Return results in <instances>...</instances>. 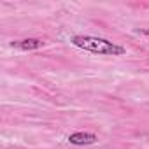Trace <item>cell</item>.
I'll return each instance as SVG.
<instances>
[{"label": "cell", "mask_w": 149, "mask_h": 149, "mask_svg": "<svg viewBox=\"0 0 149 149\" xmlns=\"http://www.w3.org/2000/svg\"><path fill=\"white\" fill-rule=\"evenodd\" d=\"M68 142L74 146H88L97 142V135L95 133H88V132H77V133H72L68 137Z\"/></svg>", "instance_id": "2"}, {"label": "cell", "mask_w": 149, "mask_h": 149, "mask_svg": "<svg viewBox=\"0 0 149 149\" xmlns=\"http://www.w3.org/2000/svg\"><path fill=\"white\" fill-rule=\"evenodd\" d=\"M42 42L39 39H25V40H18V42H13V47H18V49H23V51H28V49H37L40 47Z\"/></svg>", "instance_id": "3"}, {"label": "cell", "mask_w": 149, "mask_h": 149, "mask_svg": "<svg viewBox=\"0 0 149 149\" xmlns=\"http://www.w3.org/2000/svg\"><path fill=\"white\" fill-rule=\"evenodd\" d=\"M137 33H142V35H147V37H149V30H146V28H140V30H137Z\"/></svg>", "instance_id": "4"}, {"label": "cell", "mask_w": 149, "mask_h": 149, "mask_svg": "<svg viewBox=\"0 0 149 149\" xmlns=\"http://www.w3.org/2000/svg\"><path fill=\"white\" fill-rule=\"evenodd\" d=\"M72 44L84 51H90L95 54H107V56H119V54H125L126 51L119 44H114L102 37H91V35H76L72 37Z\"/></svg>", "instance_id": "1"}]
</instances>
